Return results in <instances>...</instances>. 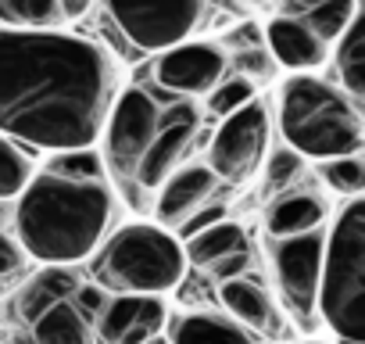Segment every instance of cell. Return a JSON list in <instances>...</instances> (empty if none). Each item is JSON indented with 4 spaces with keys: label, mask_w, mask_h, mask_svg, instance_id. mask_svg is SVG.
<instances>
[{
    "label": "cell",
    "mask_w": 365,
    "mask_h": 344,
    "mask_svg": "<svg viewBox=\"0 0 365 344\" xmlns=\"http://www.w3.org/2000/svg\"><path fill=\"white\" fill-rule=\"evenodd\" d=\"M108 54L72 33L0 29V136L40 151H86L118 97Z\"/></svg>",
    "instance_id": "6da1fadb"
},
{
    "label": "cell",
    "mask_w": 365,
    "mask_h": 344,
    "mask_svg": "<svg viewBox=\"0 0 365 344\" xmlns=\"http://www.w3.org/2000/svg\"><path fill=\"white\" fill-rule=\"evenodd\" d=\"M201 115L187 101H161L140 86H129L115 97L104 122V154L115 187L133 201L147 205L165 187L179 161L194 147Z\"/></svg>",
    "instance_id": "7a4b0ae2"
},
{
    "label": "cell",
    "mask_w": 365,
    "mask_h": 344,
    "mask_svg": "<svg viewBox=\"0 0 365 344\" xmlns=\"http://www.w3.org/2000/svg\"><path fill=\"white\" fill-rule=\"evenodd\" d=\"M15 241L47 269H65L90 258L115 223V187L108 176H65L43 168L19 194Z\"/></svg>",
    "instance_id": "3957f363"
},
{
    "label": "cell",
    "mask_w": 365,
    "mask_h": 344,
    "mask_svg": "<svg viewBox=\"0 0 365 344\" xmlns=\"http://www.w3.org/2000/svg\"><path fill=\"white\" fill-rule=\"evenodd\" d=\"M279 129L294 154L315 161L351 158L361 151L365 140L361 108L344 90L312 76H290L283 83Z\"/></svg>",
    "instance_id": "277c9868"
},
{
    "label": "cell",
    "mask_w": 365,
    "mask_h": 344,
    "mask_svg": "<svg viewBox=\"0 0 365 344\" xmlns=\"http://www.w3.org/2000/svg\"><path fill=\"white\" fill-rule=\"evenodd\" d=\"M315 315L340 344H365V201L351 198L322 244Z\"/></svg>",
    "instance_id": "5b68a950"
},
{
    "label": "cell",
    "mask_w": 365,
    "mask_h": 344,
    "mask_svg": "<svg viewBox=\"0 0 365 344\" xmlns=\"http://www.w3.org/2000/svg\"><path fill=\"white\" fill-rule=\"evenodd\" d=\"M93 280L104 294H147L161 298L187 276L182 244L147 223L122 226L93 251Z\"/></svg>",
    "instance_id": "8992f818"
},
{
    "label": "cell",
    "mask_w": 365,
    "mask_h": 344,
    "mask_svg": "<svg viewBox=\"0 0 365 344\" xmlns=\"http://www.w3.org/2000/svg\"><path fill=\"white\" fill-rule=\"evenodd\" d=\"M115 29L136 51H172L194 44L226 11H237L233 0H104Z\"/></svg>",
    "instance_id": "52a82bcc"
},
{
    "label": "cell",
    "mask_w": 365,
    "mask_h": 344,
    "mask_svg": "<svg viewBox=\"0 0 365 344\" xmlns=\"http://www.w3.org/2000/svg\"><path fill=\"white\" fill-rule=\"evenodd\" d=\"M322 244L326 237L319 230L301 233V237H269V255H272V273L283 294L287 312L312 330L315 326V301H319V273H322Z\"/></svg>",
    "instance_id": "ba28073f"
},
{
    "label": "cell",
    "mask_w": 365,
    "mask_h": 344,
    "mask_svg": "<svg viewBox=\"0 0 365 344\" xmlns=\"http://www.w3.org/2000/svg\"><path fill=\"white\" fill-rule=\"evenodd\" d=\"M265 147H269V111L262 101H251L240 111L222 118V126L212 140V154H208L212 165L208 168L215 172V180L247 183L262 168Z\"/></svg>",
    "instance_id": "9c48e42d"
},
{
    "label": "cell",
    "mask_w": 365,
    "mask_h": 344,
    "mask_svg": "<svg viewBox=\"0 0 365 344\" xmlns=\"http://www.w3.org/2000/svg\"><path fill=\"white\" fill-rule=\"evenodd\" d=\"M154 76L168 93L208 97L226 76V58L212 44H179V47L158 54Z\"/></svg>",
    "instance_id": "30bf717a"
},
{
    "label": "cell",
    "mask_w": 365,
    "mask_h": 344,
    "mask_svg": "<svg viewBox=\"0 0 365 344\" xmlns=\"http://www.w3.org/2000/svg\"><path fill=\"white\" fill-rule=\"evenodd\" d=\"M165 301L147 294H122L104 301L93 319V337L101 344H147L165 330Z\"/></svg>",
    "instance_id": "8fae6325"
},
{
    "label": "cell",
    "mask_w": 365,
    "mask_h": 344,
    "mask_svg": "<svg viewBox=\"0 0 365 344\" xmlns=\"http://www.w3.org/2000/svg\"><path fill=\"white\" fill-rule=\"evenodd\" d=\"M219 191V180L208 165H187L172 172L165 187L154 194V219L158 230H179L194 212H201Z\"/></svg>",
    "instance_id": "7c38bea8"
},
{
    "label": "cell",
    "mask_w": 365,
    "mask_h": 344,
    "mask_svg": "<svg viewBox=\"0 0 365 344\" xmlns=\"http://www.w3.org/2000/svg\"><path fill=\"white\" fill-rule=\"evenodd\" d=\"M219 298L230 312V319L237 326H244L247 333H262V337H279L283 333V315L276 312L272 298L265 294L262 283L240 276L219 287Z\"/></svg>",
    "instance_id": "4fadbf2b"
},
{
    "label": "cell",
    "mask_w": 365,
    "mask_h": 344,
    "mask_svg": "<svg viewBox=\"0 0 365 344\" xmlns=\"http://www.w3.org/2000/svg\"><path fill=\"white\" fill-rule=\"evenodd\" d=\"M265 44H269V58L279 61L283 69H290L294 76H308V69H319L329 58V44H322L312 29H304L290 19H279V15L269 22Z\"/></svg>",
    "instance_id": "5bb4252c"
},
{
    "label": "cell",
    "mask_w": 365,
    "mask_h": 344,
    "mask_svg": "<svg viewBox=\"0 0 365 344\" xmlns=\"http://www.w3.org/2000/svg\"><path fill=\"white\" fill-rule=\"evenodd\" d=\"M358 15V0H279V19L312 29L322 44H336Z\"/></svg>",
    "instance_id": "9a60e30c"
},
{
    "label": "cell",
    "mask_w": 365,
    "mask_h": 344,
    "mask_svg": "<svg viewBox=\"0 0 365 344\" xmlns=\"http://www.w3.org/2000/svg\"><path fill=\"white\" fill-rule=\"evenodd\" d=\"M76 290H79V280H76L68 269H43L40 276H33V280L15 294V305H11V308H15V319L29 326L36 315H43L47 308L68 301Z\"/></svg>",
    "instance_id": "2e32d148"
},
{
    "label": "cell",
    "mask_w": 365,
    "mask_h": 344,
    "mask_svg": "<svg viewBox=\"0 0 365 344\" xmlns=\"http://www.w3.org/2000/svg\"><path fill=\"white\" fill-rule=\"evenodd\" d=\"M322 219H326L322 198H315V194H287V198L272 201V208L265 212V230H269L272 241H283V237H301V233L319 230Z\"/></svg>",
    "instance_id": "e0dca14e"
},
{
    "label": "cell",
    "mask_w": 365,
    "mask_h": 344,
    "mask_svg": "<svg viewBox=\"0 0 365 344\" xmlns=\"http://www.w3.org/2000/svg\"><path fill=\"white\" fill-rule=\"evenodd\" d=\"M168 344H258L255 333L237 326L230 315L215 312H190L172 323V340Z\"/></svg>",
    "instance_id": "ac0fdd59"
},
{
    "label": "cell",
    "mask_w": 365,
    "mask_h": 344,
    "mask_svg": "<svg viewBox=\"0 0 365 344\" xmlns=\"http://www.w3.org/2000/svg\"><path fill=\"white\" fill-rule=\"evenodd\" d=\"M29 340L33 344H93V323L68 298L29 323Z\"/></svg>",
    "instance_id": "d6986e66"
},
{
    "label": "cell",
    "mask_w": 365,
    "mask_h": 344,
    "mask_svg": "<svg viewBox=\"0 0 365 344\" xmlns=\"http://www.w3.org/2000/svg\"><path fill=\"white\" fill-rule=\"evenodd\" d=\"M247 251V233L244 226L222 219L215 226H208L205 233L190 237L187 248H182V258H187V265H197V269H212L215 262L230 258V255H244Z\"/></svg>",
    "instance_id": "ffe728a7"
},
{
    "label": "cell",
    "mask_w": 365,
    "mask_h": 344,
    "mask_svg": "<svg viewBox=\"0 0 365 344\" xmlns=\"http://www.w3.org/2000/svg\"><path fill=\"white\" fill-rule=\"evenodd\" d=\"M336 76H340L344 93L361 108L365 101V22L361 15H354V22L336 40Z\"/></svg>",
    "instance_id": "44dd1931"
},
{
    "label": "cell",
    "mask_w": 365,
    "mask_h": 344,
    "mask_svg": "<svg viewBox=\"0 0 365 344\" xmlns=\"http://www.w3.org/2000/svg\"><path fill=\"white\" fill-rule=\"evenodd\" d=\"M0 22L26 33H58L65 26L58 0H0Z\"/></svg>",
    "instance_id": "7402d4cb"
},
{
    "label": "cell",
    "mask_w": 365,
    "mask_h": 344,
    "mask_svg": "<svg viewBox=\"0 0 365 344\" xmlns=\"http://www.w3.org/2000/svg\"><path fill=\"white\" fill-rule=\"evenodd\" d=\"M33 180V158L8 136H0V201L19 198Z\"/></svg>",
    "instance_id": "603a6c76"
},
{
    "label": "cell",
    "mask_w": 365,
    "mask_h": 344,
    "mask_svg": "<svg viewBox=\"0 0 365 344\" xmlns=\"http://www.w3.org/2000/svg\"><path fill=\"white\" fill-rule=\"evenodd\" d=\"M322 180L326 187H333L336 194H347V198H361L365 191V161L358 154L351 158H333V161H322Z\"/></svg>",
    "instance_id": "cb8c5ba5"
},
{
    "label": "cell",
    "mask_w": 365,
    "mask_h": 344,
    "mask_svg": "<svg viewBox=\"0 0 365 344\" xmlns=\"http://www.w3.org/2000/svg\"><path fill=\"white\" fill-rule=\"evenodd\" d=\"M255 83H247L244 76H233V79H226V83H219L212 93H208V111L212 115H233V111H240L244 104H251L255 101Z\"/></svg>",
    "instance_id": "d4e9b609"
},
{
    "label": "cell",
    "mask_w": 365,
    "mask_h": 344,
    "mask_svg": "<svg viewBox=\"0 0 365 344\" xmlns=\"http://www.w3.org/2000/svg\"><path fill=\"white\" fill-rule=\"evenodd\" d=\"M297 172H301V154H294V151H276V154L269 158V168H265V187H269V194L290 187V183L297 180Z\"/></svg>",
    "instance_id": "484cf974"
},
{
    "label": "cell",
    "mask_w": 365,
    "mask_h": 344,
    "mask_svg": "<svg viewBox=\"0 0 365 344\" xmlns=\"http://www.w3.org/2000/svg\"><path fill=\"white\" fill-rule=\"evenodd\" d=\"M240 76L247 79V83H265V79H272V58L262 51V47H244L240 51Z\"/></svg>",
    "instance_id": "4316f807"
},
{
    "label": "cell",
    "mask_w": 365,
    "mask_h": 344,
    "mask_svg": "<svg viewBox=\"0 0 365 344\" xmlns=\"http://www.w3.org/2000/svg\"><path fill=\"white\" fill-rule=\"evenodd\" d=\"M222 219H226V205H219V201H208L201 212H194L187 223L179 226V237H182V241H190V237L205 233L208 226H215V223H222Z\"/></svg>",
    "instance_id": "83f0119b"
},
{
    "label": "cell",
    "mask_w": 365,
    "mask_h": 344,
    "mask_svg": "<svg viewBox=\"0 0 365 344\" xmlns=\"http://www.w3.org/2000/svg\"><path fill=\"white\" fill-rule=\"evenodd\" d=\"M22 265H26V251L19 248V241L8 237V233H0V280L22 273Z\"/></svg>",
    "instance_id": "f1b7e54d"
},
{
    "label": "cell",
    "mask_w": 365,
    "mask_h": 344,
    "mask_svg": "<svg viewBox=\"0 0 365 344\" xmlns=\"http://www.w3.org/2000/svg\"><path fill=\"white\" fill-rule=\"evenodd\" d=\"M247 269H251V255L244 251V255H230V258L215 262L208 273H212V280H219V283H230V280H240V276H247Z\"/></svg>",
    "instance_id": "f546056e"
},
{
    "label": "cell",
    "mask_w": 365,
    "mask_h": 344,
    "mask_svg": "<svg viewBox=\"0 0 365 344\" xmlns=\"http://www.w3.org/2000/svg\"><path fill=\"white\" fill-rule=\"evenodd\" d=\"M90 4L93 0H58V11H61L65 22H76V19H83L90 11Z\"/></svg>",
    "instance_id": "4dcf8cb0"
},
{
    "label": "cell",
    "mask_w": 365,
    "mask_h": 344,
    "mask_svg": "<svg viewBox=\"0 0 365 344\" xmlns=\"http://www.w3.org/2000/svg\"><path fill=\"white\" fill-rule=\"evenodd\" d=\"M237 4V0H233ZM240 4H272V0H240Z\"/></svg>",
    "instance_id": "1f68e13d"
},
{
    "label": "cell",
    "mask_w": 365,
    "mask_h": 344,
    "mask_svg": "<svg viewBox=\"0 0 365 344\" xmlns=\"http://www.w3.org/2000/svg\"><path fill=\"white\" fill-rule=\"evenodd\" d=\"M147 344H168V340H165V337H154V340H147Z\"/></svg>",
    "instance_id": "d6a6232c"
},
{
    "label": "cell",
    "mask_w": 365,
    "mask_h": 344,
    "mask_svg": "<svg viewBox=\"0 0 365 344\" xmlns=\"http://www.w3.org/2000/svg\"><path fill=\"white\" fill-rule=\"evenodd\" d=\"M304 344H322V340H304Z\"/></svg>",
    "instance_id": "836d02e7"
}]
</instances>
